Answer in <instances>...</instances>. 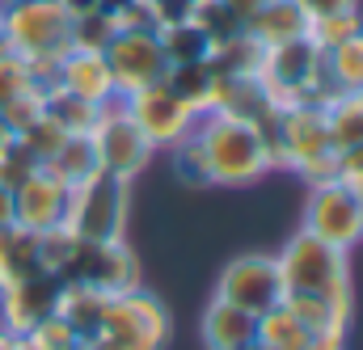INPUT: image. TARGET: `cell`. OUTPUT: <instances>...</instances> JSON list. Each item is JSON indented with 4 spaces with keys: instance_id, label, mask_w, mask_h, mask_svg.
Instances as JSON below:
<instances>
[{
    "instance_id": "cell-1",
    "label": "cell",
    "mask_w": 363,
    "mask_h": 350,
    "mask_svg": "<svg viewBox=\"0 0 363 350\" xmlns=\"http://www.w3.org/2000/svg\"><path fill=\"white\" fill-rule=\"evenodd\" d=\"M0 21L9 55L30 68L34 89H51L60 60L72 51V17L55 0H0Z\"/></svg>"
},
{
    "instance_id": "cell-2",
    "label": "cell",
    "mask_w": 363,
    "mask_h": 350,
    "mask_svg": "<svg viewBox=\"0 0 363 350\" xmlns=\"http://www.w3.org/2000/svg\"><path fill=\"white\" fill-rule=\"evenodd\" d=\"M279 278H283V300H321L338 312H355V291H351V258L313 232H291L283 254H274Z\"/></svg>"
},
{
    "instance_id": "cell-3",
    "label": "cell",
    "mask_w": 363,
    "mask_h": 350,
    "mask_svg": "<svg viewBox=\"0 0 363 350\" xmlns=\"http://www.w3.org/2000/svg\"><path fill=\"white\" fill-rule=\"evenodd\" d=\"M194 140L203 148V165H207L211 186H250L274 169L258 127L228 118L220 110H211L194 123Z\"/></svg>"
},
{
    "instance_id": "cell-4",
    "label": "cell",
    "mask_w": 363,
    "mask_h": 350,
    "mask_svg": "<svg viewBox=\"0 0 363 350\" xmlns=\"http://www.w3.org/2000/svg\"><path fill=\"white\" fill-rule=\"evenodd\" d=\"M258 81H262L267 97L279 110H291V106L325 110L338 97V85H334V77L325 68V55L308 38H291V43L267 47V64H262Z\"/></svg>"
},
{
    "instance_id": "cell-5",
    "label": "cell",
    "mask_w": 363,
    "mask_h": 350,
    "mask_svg": "<svg viewBox=\"0 0 363 350\" xmlns=\"http://www.w3.org/2000/svg\"><path fill=\"white\" fill-rule=\"evenodd\" d=\"M267 152H271L274 169H291L308 186L338 174V148H334L325 110H317V106L279 110V127L267 140Z\"/></svg>"
},
{
    "instance_id": "cell-6",
    "label": "cell",
    "mask_w": 363,
    "mask_h": 350,
    "mask_svg": "<svg viewBox=\"0 0 363 350\" xmlns=\"http://www.w3.org/2000/svg\"><path fill=\"white\" fill-rule=\"evenodd\" d=\"M131 220V181L93 169L77 186H68L64 228L81 241H123Z\"/></svg>"
},
{
    "instance_id": "cell-7",
    "label": "cell",
    "mask_w": 363,
    "mask_h": 350,
    "mask_svg": "<svg viewBox=\"0 0 363 350\" xmlns=\"http://www.w3.org/2000/svg\"><path fill=\"white\" fill-rule=\"evenodd\" d=\"M169 338H174L169 308L148 287H135L127 295H110L106 321L85 342V350H165Z\"/></svg>"
},
{
    "instance_id": "cell-8",
    "label": "cell",
    "mask_w": 363,
    "mask_h": 350,
    "mask_svg": "<svg viewBox=\"0 0 363 350\" xmlns=\"http://www.w3.org/2000/svg\"><path fill=\"white\" fill-rule=\"evenodd\" d=\"M304 232H313L317 241L351 254L363 241V198L359 190H351L347 181L338 177H325V181H313L308 186V198H304Z\"/></svg>"
},
{
    "instance_id": "cell-9",
    "label": "cell",
    "mask_w": 363,
    "mask_h": 350,
    "mask_svg": "<svg viewBox=\"0 0 363 350\" xmlns=\"http://www.w3.org/2000/svg\"><path fill=\"white\" fill-rule=\"evenodd\" d=\"M89 144H93V152H97V169L123 177V181H135V177L152 165V157H157V148L140 135V127L127 118V110H123L118 97L97 110Z\"/></svg>"
},
{
    "instance_id": "cell-10",
    "label": "cell",
    "mask_w": 363,
    "mask_h": 350,
    "mask_svg": "<svg viewBox=\"0 0 363 350\" xmlns=\"http://www.w3.org/2000/svg\"><path fill=\"white\" fill-rule=\"evenodd\" d=\"M60 283H85L97 287L101 295H127L135 287H144V270L135 249L123 241H81L68 270L60 274Z\"/></svg>"
},
{
    "instance_id": "cell-11",
    "label": "cell",
    "mask_w": 363,
    "mask_h": 350,
    "mask_svg": "<svg viewBox=\"0 0 363 350\" xmlns=\"http://www.w3.org/2000/svg\"><path fill=\"white\" fill-rule=\"evenodd\" d=\"M118 101H123L127 118L140 127V135H144L157 152L178 148L182 140L194 131V123H199V114H194L165 81L135 89V93H127V97H118Z\"/></svg>"
},
{
    "instance_id": "cell-12",
    "label": "cell",
    "mask_w": 363,
    "mask_h": 350,
    "mask_svg": "<svg viewBox=\"0 0 363 350\" xmlns=\"http://www.w3.org/2000/svg\"><path fill=\"white\" fill-rule=\"evenodd\" d=\"M216 295L245 308V312H254V317L271 312L283 300V278H279L274 254H241V258H233L216 278Z\"/></svg>"
},
{
    "instance_id": "cell-13",
    "label": "cell",
    "mask_w": 363,
    "mask_h": 350,
    "mask_svg": "<svg viewBox=\"0 0 363 350\" xmlns=\"http://www.w3.org/2000/svg\"><path fill=\"white\" fill-rule=\"evenodd\" d=\"M106 68L114 77V93L127 97L144 85H157L165 81L169 64H165V51L157 43V30H135V34H114L106 43Z\"/></svg>"
},
{
    "instance_id": "cell-14",
    "label": "cell",
    "mask_w": 363,
    "mask_h": 350,
    "mask_svg": "<svg viewBox=\"0 0 363 350\" xmlns=\"http://www.w3.org/2000/svg\"><path fill=\"white\" fill-rule=\"evenodd\" d=\"M60 291H64V283H60L55 274H47V270H34L30 278L4 287V291H0V329L26 338L34 325H43V321L55 312Z\"/></svg>"
},
{
    "instance_id": "cell-15",
    "label": "cell",
    "mask_w": 363,
    "mask_h": 350,
    "mask_svg": "<svg viewBox=\"0 0 363 350\" xmlns=\"http://www.w3.org/2000/svg\"><path fill=\"white\" fill-rule=\"evenodd\" d=\"M64 207H68V186L47 169H34L17 190H13V215L26 232H47L64 224Z\"/></svg>"
},
{
    "instance_id": "cell-16",
    "label": "cell",
    "mask_w": 363,
    "mask_h": 350,
    "mask_svg": "<svg viewBox=\"0 0 363 350\" xmlns=\"http://www.w3.org/2000/svg\"><path fill=\"white\" fill-rule=\"evenodd\" d=\"M55 85H64L68 93L85 97L93 106H106V101L118 97V93H114V77H110L101 51H77V47H72V51L60 60V68H55Z\"/></svg>"
},
{
    "instance_id": "cell-17",
    "label": "cell",
    "mask_w": 363,
    "mask_h": 350,
    "mask_svg": "<svg viewBox=\"0 0 363 350\" xmlns=\"http://www.w3.org/2000/svg\"><path fill=\"white\" fill-rule=\"evenodd\" d=\"M199 334H203V346L207 350H245L258 338V317L216 295V300L203 308Z\"/></svg>"
},
{
    "instance_id": "cell-18",
    "label": "cell",
    "mask_w": 363,
    "mask_h": 350,
    "mask_svg": "<svg viewBox=\"0 0 363 350\" xmlns=\"http://www.w3.org/2000/svg\"><path fill=\"white\" fill-rule=\"evenodd\" d=\"M304 26H308V17L291 0H258L245 13V34L258 38L262 47H279V43L304 38Z\"/></svg>"
},
{
    "instance_id": "cell-19",
    "label": "cell",
    "mask_w": 363,
    "mask_h": 350,
    "mask_svg": "<svg viewBox=\"0 0 363 350\" xmlns=\"http://www.w3.org/2000/svg\"><path fill=\"white\" fill-rule=\"evenodd\" d=\"M106 304H110V295H101L97 287H85V283H64L55 312L77 329V338H81V342H89L93 334L101 329V321H106Z\"/></svg>"
},
{
    "instance_id": "cell-20",
    "label": "cell",
    "mask_w": 363,
    "mask_h": 350,
    "mask_svg": "<svg viewBox=\"0 0 363 350\" xmlns=\"http://www.w3.org/2000/svg\"><path fill=\"white\" fill-rule=\"evenodd\" d=\"M165 85L174 89L199 118L216 110V97H220V72H216L207 60H203V64H178V68H169V72H165Z\"/></svg>"
},
{
    "instance_id": "cell-21",
    "label": "cell",
    "mask_w": 363,
    "mask_h": 350,
    "mask_svg": "<svg viewBox=\"0 0 363 350\" xmlns=\"http://www.w3.org/2000/svg\"><path fill=\"white\" fill-rule=\"evenodd\" d=\"M34 270H43L38 262V232H26L21 224L0 228V291L30 278Z\"/></svg>"
},
{
    "instance_id": "cell-22",
    "label": "cell",
    "mask_w": 363,
    "mask_h": 350,
    "mask_svg": "<svg viewBox=\"0 0 363 350\" xmlns=\"http://www.w3.org/2000/svg\"><path fill=\"white\" fill-rule=\"evenodd\" d=\"M207 64H211L224 81H237V77H258V72H262V64H267V47L241 30V34H233V38L216 43V47H211V55H207Z\"/></svg>"
},
{
    "instance_id": "cell-23",
    "label": "cell",
    "mask_w": 363,
    "mask_h": 350,
    "mask_svg": "<svg viewBox=\"0 0 363 350\" xmlns=\"http://www.w3.org/2000/svg\"><path fill=\"white\" fill-rule=\"evenodd\" d=\"M157 43H161V51H165V64H169V68H178V64H203V60L211 55V38H207L190 17L157 26Z\"/></svg>"
},
{
    "instance_id": "cell-24",
    "label": "cell",
    "mask_w": 363,
    "mask_h": 350,
    "mask_svg": "<svg viewBox=\"0 0 363 350\" xmlns=\"http://www.w3.org/2000/svg\"><path fill=\"white\" fill-rule=\"evenodd\" d=\"M254 342L267 350H308L313 346V329L287 304H274L271 312L258 317V338Z\"/></svg>"
},
{
    "instance_id": "cell-25",
    "label": "cell",
    "mask_w": 363,
    "mask_h": 350,
    "mask_svg": "<svg viewBox=\"0 0 363 350\" xmlns=\"http://www.w3.org/2000/svg\"><path fill=\"white\" fill-rule=\"evenodd\" d=\"M97 110H101V106H93V101H85V97L68 93L64 85L43 89V114H51L68 135H89L93 123H97Z\"/></svg>"
},
{
    "instance_id": "cell-26",
    "label": "cell",
    "mask_w": 363,
    "mask_h": 350,
    "mask_svg": "<svg viewBox=\"0 0 363 350\" xmlns=\"http://www.w3.org/2000/svg\"><path fill=\"white\" fill-rule=\"evenodd\" d=\"M325 123H330V135H334L338 152L359 148L363 144V93H338L325 106Z\"/></svg>"
},
{
    "instance_id": "cell-27",
    "label": "cell",
    "mask_w": 363,
    "mask_h": 350,
    "mask_svg": "<svg viewBox=\"0 0 363 350\" xmlns=\"http://www.w3.org/2000/svg\"><path fill=\"white\" fill-rule=\"evenodd\" d=\"M186 17H190L207 38H211V47L245 30V13H241V9H233L228 0H190V13H186Z\"/></svg>"
},
{
    "instance_id": "cell-28",
    "label": "cell",
    "mask_w": 363,
    "mask_h": 350,
    "mask_svg": "<svg viewBox=\"0 0 363 350\" xmlns=\"http://www.w3.org/2000/svg\"><path fill=\"white\" fill-rule=\"evenodd\" d=\"M43 169H47V174H55L64 186H77L81 177H89L93 169H97V152H93L89 135H68Z\"/></svg>"
},
{
    "instance_id": "cell-29",
    "label": "cell",
    "mask_w": 363,
    "mask_h": 350,
    "mask_svg": "<svg viewBox=\"0 0 363 350\" xmlns=\"http://www.w3.org/2000/svg\"><path fill=\"white\" fill-rule=\"evenodd\" d=\"M325 68L338 93H363V30L351 34L347 43H338L334 51H325Z\"/></svg>"
},
{
    "instance_id": "cell-30",
    "label": "cell",
    "mask_w": 363,
    "mask_h": 350,
    "mask_svg": "<svg viewBox=\"0 0 363 350\" xmlns=\"http://www.w3.org/2000/svg\"><path fill=\"white\" fill-rule=\"evenodd\" d=\"M363 30V17L359 9H342V13H325V17H313L308 26H304V38L325 55V51H334L338 43H347L351 34H359Z\"/></svg>"
},
{
    "instance_id": "cell-31",
    "label": "cell",
    "mask_w": 363,
    "mask_h": 350,
    "mask_svg": "<svg viewBox=\"0 0 363 350\" xmlns=\"http://www.w3.org/2000/svg\"><path fill=\"white\" fill-rule=\"evenodd\" d=\"M17 140H21V144H26V148L38 157V165H47V161L55 157V148L68 140V131H64V127H60L51 114H38V118H34V123H30V127H26Z\"/></svg>"
},
{
    "instance_id": "cell-32",
    "label": "cell",
    "mask_w": 363,
    "mask_h": 350,
    "mask_svg": "<svg viewBox=\"0 0 363 350\" xmlns=\"http://www.w3.org/2000/svg\"><path fill=\"white\" fill-rule=\"evenodd\" d=\"M26 342H30L34 350H81L85 346V342L77 338V329H72L60 312H51L43 325H34V329L26 334Z\"/></svg>"
},
{
    "instance_id": "cell-33",
    "label": "cell",
    "mask_w": 363,
    "mask_h": 350,
    "mask_svg": "<svg viewBox=\"0 0 363 350\" xmlns=\"http://www.w3.org/2000/svg\"><path fill=\"white\" fill-rule=\"evenodd\" d=\"M34 169H43V165H38V157H34V152H30V148H26L17 135H13V140L0 148V186L17 190L26 177L34 174Z\"/></svg>"
},
{
    "instance_id": "cell-34",
    "label": "cell",
    "mask_w": 363,
    "mask_h": 350,
    "mask_svg": "<svg viewBox=\"0 0 363 350\" xmlns=\"http://www.w3.org/2000/svg\"><path fill=\"white\" fill-rule=\"evenodd\" d=\"M110 38H114V26H110V17L101 9L72 17V47L77 51H106Z\"/></svg>"
},
{
    "instance_id": "cell-35",
    "label": "cell",
    "mask_w": 363,
    "mask_h": 350,
    "mask_svg": "<svg viewBox=\"0 0 363 350\" xmlns=\"http://www.w3.org/2000/svg\"><path fill=\"white\" fill-rule=\"evenodd\" d=\"M38 114H43V89H26V93H17L13 101L0 106V123L9 127V135H21Z\"/></svg>"
},
{
    "instance_id": "cell-36",
    "label": "cell",
    "mask_w": 363,
    "mask_h": 350,
    "mask_svg": "<svg viewBox=\"0 0 363 350\" xmlns=\"http://www.w3.org/2000/svg\"><path fill=\"white\" fill-rule=\"evenodd\" d=\"M169 157H174V174L182 177V186H211L207 181V165H203V148H199L194 131L182 140L178 148H169Z\"/></svg>"
},
{
    "instance_id": "cell-37",
    "label": "cell",
    "mask_w": 363,
    "mask_h": 350,
    "mask_svg": "<svg viewBox=\"0 0 363 350\" xmlns=\"http://www.w3.org/2000/svg\"><path fill=\"white\" fill-rule=\"evenodd\" d=\"M110 26H114V34H135V30H157V17H152L148 0H127L110 13Z\"/></svg>"
},
{
    "instance_id": "cell-38",
    "label": "cell",
    "mask_w": 363,
    "mask_h": 350,
    "mask_svg": "<svg viewBox=\"0 0 363 350\" xmlns=\"http://www.w3.org/2000/svg\"><path fill=\"white\" fill-rule=\"evenodd\" d=\"M26 89H34L30 68H26L17 55H0V106H4V101H13V97H17V93H26Z\"/></svg>"
},
{
    "instance_id": "cell-39",
    "label": "cell",
    "mask_w": 363,
    "mask_h": 350,
    "mask_svg": "<svg viewBox=\"0 0 363 350\" xmlns=\"http://www.w3.org/2000/svg\"><path fill=\"white\" fill-rule=\"evenodd\" d=\"M308 21L313 17H325V13H342V9H359V0H291Z\"/></svg>"
},
{
    "instance_id": "cell-40",
    "label": "cell",
    "mask_w": 363,
    "mask_h": 350,
    "mask_svg": "<svg viewBox=\"0 0 363 350\" xmlns=\"http://www.w3.org/2000/svg\"><path fill=\"white\" fill-rule=\"evenodd\" d=\"M9 224H17V215H13V190L0 186V228H9Z\"/></svg>"
},
{
    "instance_id": "cell-41",
    "label": "cell",
    "mask_w": 363,
    "mask_h": 350,
    "mask_svg": "<svg viewBox=\"0 0 363 350\" xmlns=\"http://www.w3.org/2000/svg\"><path fill=\"white\" fill-rule=\"evenodd\" d=\"M55 4H60L68 17H81V13H93V9H97V0H55Z\"/></svg>"
},
{
    "instance_id": "cell-42",
    "label": "cell",
    "mask_w": 363,
    "mask_h": 350,
    "mask_svg": "<svg viewBox=\"0 0 363 350\" xmlns=\"http://www.w3.org/2000/svg\"><path fill=\"white\" fill-rule=\"evenodd\" d=\"M228 4H233V9H241V13H250V9H254L258 0H228Z\"/></svg>"
},
{
    "instance_id": "cell-43",
    "label": "cell",
    "mask_w": 363,
    "mask_h": 350,
    "mask_svg": "<svg viewBox=\"0 0 363 350\" xmlns=\"http://www.w3.org/2000/svg\"><path fill=\"white\" fill-rule=\"evenodd\" d=\"M9 140H13V135H9V127H4V123H0V148H4V144H9Z\"/></svg>"
},
{
    "instance_id": "cell-44",
    "label": "cell",
    "mask_w": 363,
    "mask_h": 350,
    "mask_svg": "<svg viewBox=\"0 0 363 350\" xmlns=\"http://www.w3.org/2000/svg\"><path fill=\"white\" fill-rule=\"evenodd\" d=\"M0 55H9V43H4V21H0Z\"/></svg>"
},
{
    "instance_id": "cell-45",
    "label": "cell",
    "mask_w": 363,
    "mask_h": 350,
    "mask_svg": "<svg viewBox=\"0 0 363 350\" xmlns=\"http://www.w3.org/2000/svg\"><path fill=\"white\" fill-rule=\"evenodd\" d=\"M245 350H267V346H258V342H250V346H245Z\"/></svg>"
},
{
    "instance_id": "cell-46",
    "label": "cell",
    "mask_w": 363,
    "mask_h": 350,
    "mask_svg": "<svg viewBox=\"0 0 363 350\" xmlns=\"http://www.w3.org/2000/svg\"><path fill=\"white\" fill-rule=\"evenodd\" d=\"M359 198H363V186H359Z\"/></svg>"
},
{
    "instance_id": "cell-47",
    "label": "cell",
    "mask_w": 363,
    "mask_h": 350,
    "mask_svg": "<svg viewBox=\"0 0 363 350\" xmlns=\"http://www.w3.org/2000/svg\"><path fill=\"white\" fill-rule=\"evenodd\" d=\"M81 350H85V346H81Z\"/></svg>"
}]
</instances>
